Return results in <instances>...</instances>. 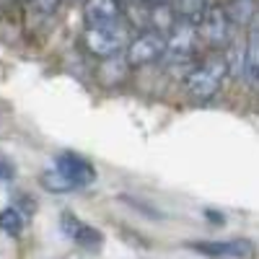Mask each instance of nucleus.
I'll return each instance as SVG.
<instances>
[{"instance_id":"nucleus-1","label":"nucleus","mask_w":259,"mask_h":259,"mask_svg":"<svg viewBox=\"0 0 259 259\" xmlns=\"http://www.w3.org/2000/svg\"><path fill=\"white\" fill-rule=\"evenodd\" d=\"M226 80H228V68H226L223 52H212L205 60H200L197 68L187 75L184 91L194 101H212L223 91Z\"/></svg>"},{"instance_id":"nucleus-2","label":"nucleus","mask_w":259,"mask_h":259,"mask_svg":"<svg viewBox=\"0 0 259 259\" xmlns=\"http://www.w3.org/2000/svg\"><path fill=\"white\" fill-rule=\"evenodd\" d=\"M130 39H133V34H130L124 21L122 24H114V26H99V29L85 26L83 29V45H85V50H89V55L96 57V60L124 55Z\"/></svg>"},{"instance_id":"nucleus-3","label":"nucleus","mask_w":259,"mask_h":259,"mask_svg":"<svg viewBox=\"0 0 259 259\" xmlns=\"http://www.w3.org/2000/svg\"><path fill=\"white\" fill-rule=\"evenodd\" d=\"M197 34H200V41L205 47L215 50V52H223L231 39H233V21L228 16V8L226 3H215L202 13V18L197 21Z\"/></svg>"},{"instance_id":"nucleus-4","label":"nucleus","mask_w":259,"mask_h":259,"mask_svg":"<svg viewBox=\"0 0 259 259\" xmlns=\"http://www.w3.org/2000/svg\"><path fill=\"white\" fill-rule=\"evenodd\" d=\"M166 57V34L161 31H138L124 50V60L133 70L158 65Z\"/></svg>"},{"instance_id":"nucleus-5","label":"nucleus","mask_w":259,"mask_h":259,"mask_svg":"<svg viewBox=\"0 0 259 259\" xmlns=\"http://www.w3.org/2000/svg\"><path fill=\"white\" fill-rule=\"evenodd\" d=\"M55 168L75 189H85V187L96 184V179H99L96 166L89 158H83L80 153H73V150H62V153H57L55 156Z\"/></svg>"},{"instance_id":"nucleus-6","label":"nucleus","mask_w":259,"mask_h":259,"mask_svg":"<svg viewBox=\"0 0 259 259\" xmlns=\"http://www.w3.org/2000/svg\"><path fill=\"white\" fill-rule=\"evenodd\" d=\"M60 231L68 236L75 246H80V249H85V251H99V249L104 246V233H101L96 226L80 221L75 212L65 210V212L60 215Z\"/></svg>"},{"instance_id":"nucleus-7","label":"nucleus","mask_w":259,"mask_h":259,"mask_svg":"<svg viewBox=\"0 0 259 259\" xmlns=\"http://www.w3.org/2000/svg\"><path fill=\"white\" fill-rule=\"evenodd\" d=\"M187 249L197 251L207 259H249L254 246L246 239H228V241H189Z\"/></svg>"},{"instance_id":"nucleus-8","label":"nucleus","mask_w":259,"mask_h":259,"mask_svg":"<svg viewBox=\"0 0 259 259\" xmlns=\"http://www.w3.org/2000/svg\"><path fill=\"white\" fill-rule=\"evenodd\" d=\"M83 21L89 29L99 26H114L124 21V13L117 0H83Z\"/></svg>"},{"instance_id":"nucleus-9","label":"nucleus","mask_w":259,"mask_h":259,"mask_svg":"<svg viewBox=\"0 0 259 259\" xmlns=\"http://www.w3.org/2000/svg\"><path fill=\"white\" fill-rule=\"evenodd\" d=\"M133 68L130 62L124 60V55H117V57H106V60H99V68H96V80L106 89H114V85H122Z\"/></svg>"},{"instance_id":"nucleus-10","label":"nucleus","mask_w":259,"mask_h":259,"mask_svg":"<svg viewBox=\"0 0 259 259\" xmlns=\"http://www.w3.org/2000/svg\"><path fill=\"white\" fill-rule=\"evenodd\" d=\"M223 60L231 80H246V39H231V45L223 50Z\"/></svg>"},{"instance_id":"nucleus-11","label":"nucleus","mask_w":259,"mask_h":259,"mask_svg":"<svg viewBox=\"0 0 259 259\" xmlns=\"http://www.w3.org/2000/svg\"><path fill=\"white\" fill-rule=\"evenodd\" d=\"M226 8L233 26H251L259 21V0H228Z\"/></svg>"},{"instance_id":"nucleus-12","label":"nucleus","mask_w":259,"mask_h":259,"mask_svg":"<svg viewBox=\"0 0 259 259\" xmlns=\"http://www.w3.org/2000/svg\"><path fill=\"white\" fill-rule=\"evenodd\" d=\"M171 11L179 21H189V24H197L202 18V13L215 3V0H168Z\"/></svg>"},{"instance_id":"nucleus-13","label":"nucleus","mask_w":259,"mask_h":259,"mask_svg":"<svg viewBox=\"0 0 259 259\" xmlns=\"http://www.w3.org/2000/svg\"><path fill=\"white\" fill-rule=\"evenodd\" d=\"M246 80L259 85V26L251 24L246 34Z\"/></svg>"},{"instance_id":"nucleus-14","label":"nucleus","mask_w":259,"mask_h":259,"mask_svg":"<svg viewBox=\"0 0 259 259\" xmlns=\"http://www.w3.org/2000/svg\"><path fill=\"white\" fill-rule=\"evenodd\" d=\"M24 215H21L18 207H3L0 210V231H3L6 236H21L24 233Z\"/></svg>"},{"instance_id":"nucleus-15","label":"nucleus","mask_w":259,"mask_h":259,"mask_svg":"<svg viewBox=\"0 0 259 259\" xmlns=\"http://www.w3.org/2000/svg\"><path fill=\"white\" fill-rule=\"evenodd\" d=\"M39 184L45 187L47 192H52V194H68V192H75V187L65 179L57 168H50V171H45V174L39 177Z\"/></svg>"},{"instance_id":"nucleus-16","label":"nucleus","mask_w":259,"mask_h":259,"mask_svg":"<svg viewBox=\"0 0 259 259\" xmlns=\"http://www.w3.org/2000/svg\"><path fill=\"white\" fill-rule=\"evenodd\" d=\"M31 3L36 6V11H41L45 16H52V13H57V11H60L62 0H31Z\"/></svg>"},{"instance_id":"nucleus-17","label":"nucleus","mask_w":259,"mask_h":259,"mask_svg":"<svg viewBox=\"0 0 259 259\" xmlns=\"http://www.w3.org/2000/svg\"><path fill=\"white\" fill-rule=\"evenodd\" d=\"M16 177V168H13V163L6 158V156H0V179L3 182H11Z\"/></svg>"},{"instance_id":"nucleus-18","label":"nucleus","mask_w":259,"mask_h":259,"mask_svg":"<svg viewBox=\"0 0 259 259\" xmlns=\"http://www.w3.org/2000/svg\"><path fill=\"white\" fill-rule=\"evenodd\" d=\"M3 6H6V0H0V8H3Z\"/></svg>"},{"instance_id":"nucleus-19","label":"nucleus","mask_w":259,"mask_h":259,"mask_svg":"<svg viewBox=\"0 0 259 259\" xmlns=\"http://www.w3.org/2000/svg\"><path fill=\"white\" fill-rule=\"evenodd\" d=\"M73 3H83V0H73Z\"/></svg>"},{"instance_id":"nucleus-20","label":"nucleus","mask_w":259,"mask_h":259,"mask_svg":"<svg viewBox=\"0 0 259 259\" xmlns=\"http://www.w3.org/2000/svg\"><path fill=\"white\" fill-rule=\"evenodd\" d=\"M256 26H259V21H256Z\"/></svg>"}]
</instances>
